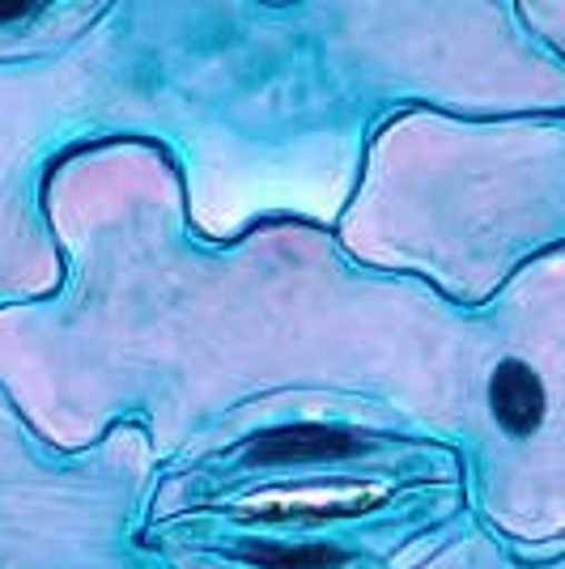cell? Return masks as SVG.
Returning a JSON list of instances; mask_svg holds the SVG:
<instances>
[{"label": "cell", "mask_w": 565, "mask_h": 569, "mask_svg": "<svg viewBox=\"0 0 565 569\" xmlns=\"http://www.w3.org/2000/svg\"><path fill=\"white\" fill-rule=\"evenodd\" d=\"M485 396L497 429L511 438H532L548 417V387L527 357H502L485 382Z\"/></svg>", "instance_id": "6da1fadb"}]
</instances>
